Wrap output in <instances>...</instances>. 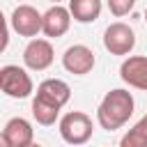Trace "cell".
<instances>
[{"instance_id": "1", "label": "cell", "mask_w": 147, "mask_h": 147, "mask_svg": "<svg viewBox=\"0 0 147 147\" xmlns=\"http://www.w3.org/2000/svg\"><path fill=\"white\" fill-rule=\"evenodd\" d=\"M133 110H136L133 94L129 90L117 87V90H110L101 99V103L96 108V122L106 131H117L131 119Z\"/></svg>"}, {"instance_id": "2", "label": "cell", "mask_w": 147, "mask_h": 147, "mask_svg": "<svg viewBox=\"0 0 147 147\" xmlns=\"http://www.w3.org/2000/svg\"><path fill=\"white\" fill-rule=\"evenodd\" d=\"M60 136L67 145H85L92 138L94 124L92 117L83 110H69L60 117Z\"/></svg>"}, {"instance_id": "3", "label": "cell", "mask_w": 147, "mask_h": 147, "mask_svg": "<svg viewBox=\"0 0 147 147\" xmlns=\"http://www.w3.org/2000/svg\"><path fill=\"white\" fill-rule=\"evenodd\" d=\"M0 90L11 99H28L34 92V83L23 67L5 64L0 69Z\"/></svg>"}, {"instance_id": "4", "label": "cell", "mask_w": 147, "mask_h": 147, "mask_svg": "<svg viewBox=\"0 0 147 147\" xmlns=\"http://www.w3.org/2000/svg\"><path fill=\"white\" fill-rule=\"evenodd\" d=\"M136 46V32L131 25L122 23V21H115L106 28L103 32V48L110 53V55H131Z\"/></svg>"}, {"instance_id": "5", "label": "cell", "mask_w": 147, "mask_h": 147, "mask_svg": "<svg viewBox=\"0 0 147 147\" xmlns=\"http://www.w3.org/2000/svg\"><path fill=\"white\" fill-rule=\"evenodd\" d=\"M9 25L18 37H37L44 28V14H39L32 5H18L11 16H9Z\"/></svg>"}, {"instance_id": "6", "label": "cell", "mask_w": 147, "mask_h": 147, "mask_svg": "<svg viewBox=\"0 0 147 147\" xmlns=\"http://www.w3.org/2000/svg\"><path fill=\"white\" fill-rule=\"evenodd\" d=\"M55 60V51H53V44L48 39H39V37H32L23 51V62L28 69L32 71H44L53 64Z\"/></svg>"}, {"instance_id": "7", "label": "cell", "mask_w": 147, "mask_h": 147, "mask_svg": "<svg viewBox=\"0 0 147 147\" xmlns=\"http://www.w3.org/2000/svg\"><path fill=\"white\" fill-rule=\"evenodd\" d=\"M94 64H96V57H94L92 48H87L85 44H74V46H69V48L64 51V55H62V67H64L69 74H74V76H85V74H90V71L94 69Z\"/></svg>"}, {"instance_id": "8", "label": "cell", "mask_w": 147, "mask_h": 147, "mask_svg": "<svg viewBox=\"0 0 147 147\" xmlns=\"http://www.w3.org/2000/svg\"><path fill=\"white\" fill-rule=\"evenodd\" d=\"M0 140L5 147H30L34 140V129L25 117H11L5 124Z\"/></svg>"}, {"instance_id": "9", "label": "cell", "mask_w": 147, "mask_h": 147, "mask_svg": "<svg viewBox=\"0 0 147 147\" xmlns=\"http://www.w3.org/2000/svg\"><path fill=\"white\" fill-rule=\"evenodd\" d=\"M119 78L136 90H147V55H126L119 67Z\"/></svg>"}, {"instance_id": "10", "label": "cell", "mask_w": 147, "mask_h": 147, "mask_svg": "<svg viewBox=\"0 0 147 147\" xmlns=\"http://www.w3.org/2000/svg\"><path fill=\"white\" fill-rule=\"evenodd\" d=\"M71 11L69 7H62V5H53L51 9L44 11V28L41 32L48 37V39H57L62 34H67L69 25H71Z\"/></svg>"}, {"instance_id": "11", "label": "cell", "mask_w": 147, "mask_h": 147, "mask_svg": "<svg viewBox=\"0 0 147 147\" xmlns=\"http://www.w3.org/2000/svg\"><path fill=\"white\" fill-rule=\"evenodd\" d=\"M34 96H39V99H44V101H48V103H53L57 108H64L69 103V99H71V87L62 78H46V80H41L37 85Z\"/></svg>"}, {"instance_id": "12", "label": "cell", "mask_w": 147, "mask_h": 147, "mask_svg": "<svg viewBox=\"0 0 147 147\" xmlns=\"http://www.w3.org/2000/svg\"><path fill=\"white\" fill-rule=\"evenodd\" d=\"M69 11L76 23H94L101 16V0H69Z\"/></svg>"}, {"instance_id": "13", "label": "cell", "mask_w": 147, "mask_h": 147, "mask_svg": "<svg viewBox=\"0 0 147 147\" xmlns=\"http://www.w3.org/2000/svg\"><path fill=\"white\" fill-rule=\"evenodd\" d=\"M60 110L62 108H57V106H53V103H48V101H44L39 96L32 99V117L41 126H53L60 119Z\"/></svg>"}, {"instance_id": "14", "label": "cell", "mask_w": 147, "mask_h": 147, "mask_svg": "<svg viewBox=\"0 0 147 147\" xmlns=\"http://www.w3.org/2000/svg\"><path fill=\"white\" fill-rule=\"evenodd\" d=\"M122 147H147V115L138 119L133 129L122 138Z\"/></svg>"}, {"instance_id": "15", "label": "cell", "mask_w": 147, "mask_h": 147, "mask_svg": "<svg viewBox=\"0 0 147 147\" xmlns=\"http://www.w3.org/2000/svg\"><path fill=\"white\" fill-rule=\"evenodd\" d=\"M106 2H108L110 14H113V16H117V18L126 16V14L136 7V0H106Z\"/></svg>"}, {"instance_id": "16", "label": "cell", "mask_w": 147, "mask_h": 147, "mask_svg": "<svg viewBox=\"0 0 147 147\" xmlns=\"http://www.w3.org/2000/svg\"><path fill=\"white\" fill-rule=\"evenodd\" d=\"M48 2H53V5H62L64 0H48Z\"/></svg>"}, {"instance_id": "17", "label": "cell", "mask_w": 147, "mask_h": 147, "mask_svg": "<svg viewBox=\"0 0 147 147\" xmlns=\"http://www.w3.org/2000/svg\"><path fill=\"white\" fill-rule=\"evenodd\" d=\"M145 21H147V9H145Z\"/></svg>"}]
</instances>
